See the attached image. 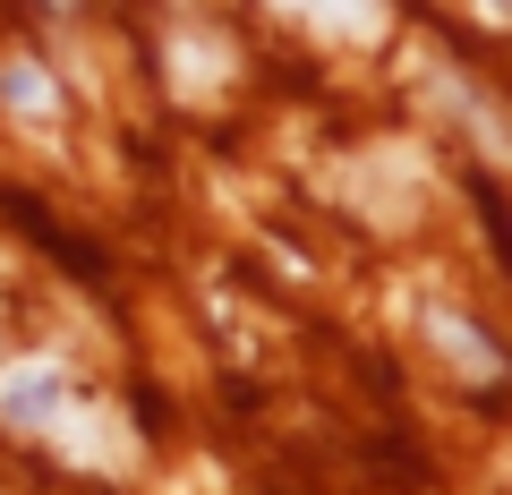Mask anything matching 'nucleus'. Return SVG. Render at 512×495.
<instances>
[{
  "mask_svg": "<svg viewBox=\"0 0 512 495\" xmlns=\"http://www.w3.org/2000/svg\"><path fill=\"white\" fill-rule=\"evenodd\" d=\"M0 86H9V103H18V111H35V120H52V111H60L52 77H43V69H26V60H9V69H0Z\"/></svg>",
  "mask_w": 512,
  "mask_h": 495,
  "instance_id": "7ed1b4c3",
  "label": "nucleus"
},
{
  "mask_svg": "<svg viewBox=\"0 0 512 495\" xmlns=\"http://www.w3.org/2000/svg\"><path fill=\"white\" fill-rule=\"evenodd\" d=\"M69 402V393H60V367L52 359H18V367H0V410H9V419L18 427H52V410Z\"/></svg>",
  "mask_w": 512,
  "mask_h": 495,
  "instance_id": "f257e3e1",
  "label": "nucleus"
},
{
  "mask_svg": "<svg viewBox=\"0 0 512 495\" xmlns=\"http://www.w3.org/2000/svg\"><path fill=\"white\" fill-rule=\"evenodd\" d=\"M478 9H487V18H504V0H478Z\"/></svg>",
  "mask_w": 512,
  "mask_h": 495,
  "instance_id": "39448f33",
  "label": "nucleus"
},
{
  "mask_svg": "<svg viewBox=\"0 0 512 495\" xmlns=\"http://www.w3.org/2000/svg\"><path fill=\"white\" fill-rule=\"evenodd\" d=\"M436 333H444V342H453V350H461V367H470V376H487V367H495V350H487V342H478V333H470V325H461V316H436Z\"/></svg>",
  "mask_w": 512,
  "mask_h": 495,
  "instance_id": "20e7f679",
  "label": "nucleus"
},
{
  "mask_svg": "<svg viewBox=\"0 0 512 495\" xmlns=\"http://www.w3.org/2000/svg\"><path fill=\"white\" fill-rule=\"evenodd\" d=\"M274 9H291V18L325 26V35H342V43L384 35V0H274Z\"/></svg>",
  "mask_w": 512,
  "mask_h": 495,
  "instance_id": "f03ea898",
  "label": "nucleus"
}]
</instances>
